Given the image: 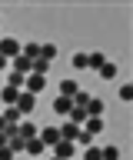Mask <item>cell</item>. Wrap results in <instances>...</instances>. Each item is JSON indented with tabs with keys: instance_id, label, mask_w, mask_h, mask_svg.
<instances>
[{
	"instance_id": "obj_1",
	"label": "cell",
	"mask_w": 133,
	"mask_h": 160,
	"mask_svg": "<svg viewBox=\"0 0 133 160\" xmlns=\"http://www.w3.org/2000/svg\"><path fill=\"white\" fill-rule=\"evenodd\" d=\"M20 40L17 37H0V57H7V60H13V57H20Z\"/></svg>"
},
{
	"instance_id": "obj_2",
	"label": "cell",
	"mask_w": 133,
	"mask_h": 160,
	"mask_svg": "<svg viewBox=\"0 0 133 160\" xmlns=\"http://www.w3.org/2000/svg\"><path fill=\"white\" fill-rule=\"evenodd\" d=\"M37 137H40L43 147H57L60 143V127H43V130H37Z\"/></svg>"
},
{
	"instance_id": "obj_3",
	"label": "cell",
	"mask_w": 133,
	"mask_h": 160,
	"mask_svg": "<svg viewBox=\"0 0 133 160\" xmlns=\"http://www.w3.org/2000/svg\"><path fill=\"white\" fill-rule=\"evenodd\" d=\"M13 107L20 110L23 117H27V113H30L33 107H37V97H33V93H27V90H20V93H17V103H13Z\"/></svg>"
},
{
	"instance_id": "obj_4",
	"label": "cell",
	"mask_w": 133,
	"mask_h": 160,
	"mask_svg": "<svg viewBox=\"0 0 133 160\" xmlns=\"http://www.w3.org/2000/svg\"><path fill=\"white\" fill-rule=\"evenodd\" d=\"M43 87H47V77H40V73H27V83H23V90H27V93H33V97H37Z\"/></svg>"
},
{
	"instance_id": "obj_5",
	"label": "cell",
	"mask_w": 133,
	"mask_h": 160,
	"mask_svg": "<svg viewBox=\"0 0 133 160\" xmlns=\"http://www.w3.org/2000/svg\"><path fill=\"white\" fill-rule=\"evenodd\" d=\"M60 140H70L73 147H77V140H80V127L70 123V120H63V123H60Z\"/></svg>"
},
{
	"instance_id": "obj_6",
	"label": "cell",
	"mask_w": 133,
	"mask_h": 160,
	"mask_svg": "<svg viewBox=\"0 0 133 160\" xmlns=\"http://www.w3.org/2000/svg\"><path fill=\"white\" fill-rule=\"evenodd\" d=\"M80 130L87 133V137H100V133H103V117H87Z\"/></svg>"
},
{
	"instance_id": "obj_7",
	"label": "cell",
	"mask_w": 133,
	"mask_h": 160,
	"mask_svg": "<svg viewBox=\"0 0 133 160\" xmlns=\"http://www.w3.org/2000/svg\"><path fill=\"white\" fill-rule=\"evenodd\" d=\"M73 153H77V147H73L70 140H60V143L53 147V157L57 160H73Z\"/></svg>"
},
{
	"instance_id": "obj_8",
	"label": "cell",
	"mask_w": 133,
	"mask_h": 160,
	"mask_svg": "<svg viewBox=\"0 0 133 160\" xmlns=\"http://www.w3.org/2000/svg\"><path fill=\"white\" fill-rule=\"evenodd\" d=\"M17 133H20L23 140H30V137H37V123H30V120L23 117L20 123H17Z\"/></svg>"
},
{
	"instance_id": "obj_9",
	"label": "cell",
	"mask_w": 133,
	"mask_h": 160,
	"mask_svg": "<svg viewBox=\"0 0 133 160\" xmlns=\"http://www.w3.org/2000/svg\"><path fill=\"white\" fill-rule=\"evenodd\" d=\"M70 110H73V100H70V97H57V100H53V113H60V117H67Z\"/></svg>"
},
{
	"instance_id": "obj_10",
	"label": "cell",
	"mask_w": 133,
	"mask_h": 160,
	"mask_svg": "<svg viewBox=\"0 0 133 160\" xmlns=\"http://www.w3.org/2000/svg\"><path fill=\"white\" fill-rule=\"evenodd\" d=\"M43 150H47V147L40 143V137H30V140H27V147H23V153H27V157H40Z\"/></svg>"
},
{
	"instance_id": "obj_11",
	"label": "cell",
	"mask_w": 133,
	"mask_h": 160,
	"mask_svg": "<svg viewBox=\"0 0 133 160\" xmlns=\"http://www.w3.org/2000/svg\"><path fill=\"white\" fill-rule=\"evenodd\" d=\"M103 110H107V103H103L100 97H90V103H87V117H103Z\"/></svg>"
},
{
	"instance_id": "obj_12",
	"label": "cell",
	"mask_w": 133,
	"mask_h": 160,
	"mask_svg": "<svg viewBox=\"0 0 133 160\" xmlns=\"http://www.w3.org/2000/svg\"><path fill=\"white\" fill-rule=\"evenodd\" d=\"M77 90H80V87H77V80H60V93H57V97H77Z\"/></svg>"
},
{
	"instance_id": "obj_13",
	"label": "cell",
	"mask_w": 133,
	"mask_h": 160,
	"mask_svg": "<svg viewBox=\"0 0 133 160\" xmlns=\"http://www.w3.org/2000/svg\"><path fill=\"white\" fill-rule=\"evenodd\" d=\"M17 93H20V90H13V87H7V83H3V87H0V100H3V103H7V107H13V103H17Z\"/></svg>"
},
{
	"instance_id": "obj_14",
	"label": "cell",
	"mask_w": 133,
	"mask_h": 160,
	"mask_svg": "<svg viewBox=\"0 0 133 160\" xmlns=\"http://www.w3.org/2000/svg\"><path fill=\"white\" fill-rule=\"evenodd\" d=\"M20 57H27L33 63V60L40 57V43H27V47H20Z\"/></svg>"
},
{
	"instance_id": "obj_15",
	"label": "cell",
	"mask_w": 133,
	"mask_h": 160,
	"mask_svg": "<svg viewBox=\"0 0 133 160\" xmlns=\"http://www.w3.org/2000/svg\"><path fill=\"white\" fill-rule=\"evenodd\" d=\"M103 63H107V57H103L100 50H97V53H87V67H90V70H100Z\"/></svg>"
},
{
	"instance_id": "obj_16",
	"label": "cell",
	"mask_w": 133,
	"mask_h": 160,
	"mask_svg": "<svg viewBox=\"0 0 133 160\" xmlns=\"http://www.w3.org/2000/svg\"><path fill=\"white\" fill-rule=\"evenodd\" d=\"M67 120H70V123H77V127H83V120H87V110H83V107H73L70 113H67Z\"/></svg>"
},
{
	"instance_id": "obj_17",
	"label": "cell",
	"mask_w": 133,
	"mask_h": 160,
	"mask_svg": "<svg viewBox=\"0 0 133 160\" xmlns=\"http://www.w3.org/2000/svg\"><path fill=\"white\" fill-rule=\"evenodd\" d=\"M0 117L7 120V123H20V120H23V113H20V110H17V107H7V110H3V113H0Z\"/></svg>"
},
{
	"instance_id": "obj_18",
	"label": "cell",
	"mask_w": 133,
	"mask_h": 160,
	"mask_svg": "<svg viewBox=\"0 0 133 160\" xmlns=\"http://www.w3.org/2000/svg\"><path fill=\"white\" fill-rule=\"evenodd\" d=\"M97 73H100L103 80H113V77H116V63H110V60H107V63H103V67L97 70Z\"/></svg>"
},
{
	"instance_id": "obj_19",
	"label": "cell",
	"mask_w": 133,
	"mask_h": 160,
	"mask_svg": "<svg viewBox=\"0 0 133 160\" xmlns=\"http://www.w3.org/2000/svg\"><path fill=\"white\" fill-rule=\"evenodd\" d=\"M23 83H27L23 73H10V77H7V87H13V90H23Z\"/></svg>"
},
{
	"instance_id": "obj_20",
	"label": "cell",
	"mask_w": 133,
	"mask_h": 160,
	"mask_svg": "<svg viewBox=\"0 0 133 160\" xmlns=\"http://www.w3.org/2000/svg\"><path fill=\"white\" fill-rule=\"evenodd\" d=\"M53 57H57V47H53V43H40V60H47V63H50Z\"/></svg>"
},
{
	"instance_id": "obj_21",
	"label": "cell",
	"mask_w": 133,
	"mask_h": 160,
	"mask_svg": "<svg viewBox=\"0 0 133 160\" xmlns=\"http://www.w3.org/2000/svg\"><path fill=\"white\" fill-rule=\"evenodd\" d=\"M100 160H120V147H100Z\"/></svg>"
},
{
	"instance_id": "obj_22",
	"label": "cell",
	"mask_w": 133,
	"mask_h": 160,
	"mask_svg": "<svg viewBox=\"0 0 133 160\" xmlns=\"http://www.w3.org/2000/svg\"><path fill=\"white\" fill-rule=\"evenodd\" d=\"M7 147H10L13 153H23V147H27V140H23V137H10V140H7Z\"/></svg>"
},
{
	"instance_id": "obj_23",
	"label": "cell",
	"mask_w": 133,
	"mask_h": 160,
	"mask_svg": "<svg viewBox=\"0 0 133 160\" xmlns=\"http://www.w3.org/2000/svg\"><path fill=\"white\" fill-rule=\"evenodd\" d=\"M87 103H90V93L77 90V97H73V107H83V110H87Z\"/></svg>"
},
{
	"instance_id": "obj_24",
	"label": "cell",
	"mask_w": 133,
	"mask_h": 160,
	"mask_svg": "<svg viewBox=\"0 0 133 160\" xmlns=\"http://www.w3.org/2000/svg\"><path fill=\"white\" fill-rule=\"evenodd\" d=\"M77 70H87V53H73V60H70Z\"/></svg>"
},
{
	"instance_id": "obj_25",
	"label": "cell",
	"mask_w": 133,
	"mask_h": 160,
	"mask_svg": "<svg viewBox=\"0 0 133 160\" xmlns=\"http://www.w3.org/2000/svg\"><path fill=\"white\" fill-rule=\"evenodd\" d=\"M83 160H100V147H83Z\"/></svg>"
},
{
	"instance_id": "obj_26",
	"label": "cell",
	"mask_w": 133,
	"mask_h": 160,
	"mask_svg": "<svg viewBox=\"0 0 133 160\" xmlns=\"http://www.w3.org/2000/svg\"><path fill=\"white\" fill-rule=\"evenodd\" d=\"M120 100H133V83H123L120 87Z\"/></svg>"
},
{
	"instance_id": "obj_27",
	"label": "cell",
	"mask_w": 133,
	"mask_h": 160,
	"mask_svg": "<svg viewBox=\"0 0 133 160\" xmlns=\"http://www.w3.org/2000/svg\"><path fill=\"white\" fill-rule=\"evenodd\" d=\"M0 160H13V150L10 147H0Z\"/></svg>"
},
{
	"instance_id": "obj_28",
	"label": "cell",
	"mask_w": 133,
	"mask_h": 160,
	"mask_svg": "<svg viewBox=\"0 0 133 160\" xmlns=\"http://www.w3.org/2000/svg\"><path fill=\"white\" fill-rule=\"evenodd\" d=\"M7 63H10V60H7V57H0V73H3V70H7Z\"/></svg>"
},
{
	"instance_id": "obj_29",
	"label": "cell",
	"mask_w": 133,
	"mask_h": 160,
	"mask_svg": "<svg viewBox=\"0 0 133 160\" xmlns=\"http://www.w3.org/2000/svg\"><path fill=\"white\" fill-rule=\"evenodd\" d=\"M0 147H7V137H3V133H0Z\"/></svg>"
},
{
	"instance_id": "obj_30",
	"label": "cell",
	"mask_w": 133,
	"mask_h": 160,
	"mask_svg": "<svg viewBox=\"0 0 133 160\" xmlns=\"http://www.w3.org/2000/svg\"><path fill=\"white\" fill-rule=\"evenodd\" d=\"M3 127H7V120H3V117H0V133H3Z\"/></svg>"
},
{
	"instance_id": "obj_31",
	"label": "cell",
	"mask_w": 133,
	"mask_h": 160,
	"mask_svg": "<svg viewBox=\"0 0 133 160\" xmlns=\"http://www.w3.org/2000/svg\"><path fill=\"white\" fill-rule=\"evenodd\" d=\"M50 160H57V157H50Z\"/></svg>"
}]
</instances>
